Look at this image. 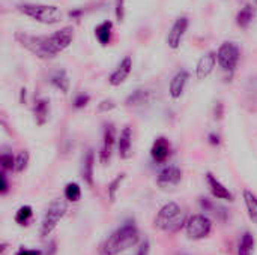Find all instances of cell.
I'll list each match as a JSON object with an SVG mask.
<instances>
[{
  "label": "cell",
  "mask_w": 257,
  "mask_h": 255,
  "mask_svg": "<svg viewBox=\"0 0 257 255\" xmlns=\"http://www.w3.org/2000/svg\"><path fill=\"white\" fill-rule=\"evenodd\" d=\"M0 180H2V186H0V192H2V195H5V194H8V191H9V185H8V180H6V176H5V171L0 174Z\"/></svg>",
  "instance_id": "8d00e7d4"
},
{
  "label": "cell",
  "mask_w": 257,
  "mask_h": 255,
  "mask_svg": "<svg viewBox=\"0 0 257 255\" xmlns=\"http://www.w3.org/2000/svg\"><path fill=\"white\" fill-rule=\"evenodd\" d=\"M18 11L26 17L41 23V24H57L62 20V12L57 6L53 5H38V3H23L18 5Z\"/></svg>",
  "instance_id": "3957f363"
},
{
  "label": "cell",
  "mask_w": 257,
  "mask_h": 255,
  "mask_svg": "<svg viewBox=\"0 0 257 255\" xmlns=\"http://www.w3.org/2000/svg\"><path fill=\"white\" fill-rule=\"evenodd\" d=\"M241 57L239 47L233 42H224L217 51V62L220 68L226 72H233Z\"/></svg>",
  "instance_id": "52a82bcc"
},
{
  "label": "cell",
  "mask_w": 257,
  "mask_h": 255,
  "mask_svg": "<svg viewBox=\"0 0 257 255\" xmlns=\"http://www.w3.org/2000/svg\"><path fill=\"white\" fill-rule=\"evenodd\" d=\"M0 165L3 168V171L15 170V158L11 153H3L0 156Z\"/></svg>",
  "instance_id": "1f68e13d"
},
{
  "label": "cell",
  "mask_w": 257,
  "mask_h": 255,
  "mask_svg": "<svg viewBox=\"0 0 257 255\" xmlns=\"http://www.w3.org/2000/svg\"><path fill=\"white\" fill-rule=\"evenodd\" d=\"M15 39L21 47L29 50L32 54H35L39 59H53L56 54L50 47L48 36H35L29 33H17Z\"/></svg>",
  "instance_id": "5b68a950"
},
{
  "label": "cell",
  "mask_w": 257,
  "mask_h": 255,
  "mask_svg": "<svg viewBox=\"0 0 257 255\" xmlns=\"http://www.w3.org/2000/svg\"><path fill=\"white\" fill-rule=\"evenodd\" d=\"M209 143L214 144V146H218L220 144V137L217 134H209Z\"/></svg>",
  "instance_id": "ab89813d"
},
{
  "label": "cell",
  "mask_w": 257,
  "mask_h": 255,
  "mask_svg": "<svg viewBox=\"0 0 257 255\" xmlns=\"http://www.w3.org/2000/svg\"><path fill=\"white\" fill-rule=\"evenodd\" d=\"M17 255H42V251H39V249H20Z\"/></svg>",
  "instance_id": "f35d334b"
},
{
  "label": "cell",
  "mask_w": 257,
  "mask_h": 255,
  "mask_svg": "<svg viewBox=\"0 0 257 255\" xmlns=\"http://www.w3.org/2000/svg\"><path fill=\"white\" fill-rule=\"evenodd\" d=\"M65 198L71 203H77L81 198V188L77 182H69L65 186Z\"/></svg>",
  "instance_id": "4316f807"
},
{
  "label": "cell",
  "mask_w": 257,
  "mask_h": 255,
  "mask_svg": "<svg viewBox=\"0 0 257 255\" xmlns=\"http://www.w3.org/2000/svg\"><path fill=\"white\" fill-rule=\"evenodd\" d=\"M114 14H116V20L119 23H122L123 18H125V0H116Z\"/></svg>",
  "instance_id": "e575fe53"
},
{
  "label": "cell",
  "mask_w": 257,
  "mask_h": 255,
  "mask_svg": "<svg viewBox=\"0 0 257 255\" xmlns=\"http://www.w3.org/2000/svg\"><path fill=\"white\" fill-rule=\"evenodd\" d=\"M242 198H244V203H245V209H247L248 218L254 224H257V195L253 194L251 191L245 189L242 192Z\"/></svg>",
  "instance_id": "d4e9b609"
},
{
  "label": "cell",
  "mask_w": 257,
  "mask_h": 255,
  "mask_svg": "<svg viewBox=\"0 0 257 255\" xmlns=\"http://www.w3.org/2000/svg\"><path fill=\"white\" fill-rule=\"evenodd\" d=\"M21 102H26V89H21Z\"/></svg>",
  "instance_id": "60d3db41"
},
{
  "label": "cell",
  "mask_w": 257,
  "mask_h": 255,
  "mask_svg": "<svg viewBox=\"0 0 257 255\" xmlns=\"http://www.w3.org/2000/svg\"><path fill=\"white\" fill-rule=\"evenodd\" d=\"M114 108H116V104L111 99H104L98 104V113H108Z\"/></svg>",
  "instance_id": "836d02e7"
},
{
  "label": "cell",
  "mask_w": 257,
  "mask_h": 255,
  "mask_svg": "<svg viewBox=\"0 0 257 255\" xmlns=\"http://www.w3.org/2000/svg\"><path fill=\"white\" fill-rule=\"evenodd\" d=\"M206 183H208V188L214 198L224 200V201H233V194L212 173H206Z\"/></svg>",
  "instance_id": "5bb4252c"
},
{
  "label": "cell",
  "mask_w": 257,
  "mask_h": 255,
  "mask_svg": "<svg viewBox=\"0 0 257 255\" xmlns=\"http://www.w3.org/2000/svg\"><path fill=\"white\" fill-rule=\"evenodd\" d=\"M245 92H247V96H248L250 102L257 104V75L248 78L247 86H245Z\"/></svg>",
  "instance_id": "f546056e"
},
{
  "label": "cell",
  "mask_w": 257,
  "mask_h": 255,
  "mask_svg": "<svg viewBox=\"0 0 257 255\" xmlns=\"http://www.w3.org/2000/svg\"><path fill=\"white\" fill-rule=\"evenodd\" d=\"M152 99V92L148 89H137L134 90L125 101L126 107H133V108H139V107H145L151 102Z\"/></svg>",
  "instance_id": "d6986e66"
},
{
  "label": "cell",
  "mask_w": 257,
  "mask_h": 255,
  "mask_svg": "<svg viewBox=\"0 0 257 255\" xmlns=\"http://www.w3.org/2000/svg\"><path fill=\"white\" fill-rule=\"evenodd\" d=\"M89 102H90V96L86 95V93H80L74 99V107L75 108H84Z\"/></svg>",
  "instance_id": "d6a6232c"
},
{
  "label": "cell",
  "mask_w": 257,
  "mask_h": 255,
  "mask_svg": "<svg viewBox=\"0 0 257 255\" xmlns=\"http://www.w3.org/2000/svg\"><path fill=\"white\" fill-rule=\"evenodd\" d=\"M50 83L53 87H56L57 90H60L63 95H66L69 92V87H71V81H69V77L66 74V71L63 69H57L51 74L50 77Z\"/></svg>",
  "instance_id": "ffe728a7"
},
{
  "label": "cell",
  "mask_w": 257,
  "mask_h": 255,
  "mask_svg": "<svg viewBox=\"0 0 257 255\" xmlns=\"http://www.w3.org/2000/svg\"><path fill=\"white\" fill-rule=\"evenodd\" d=\"M93 170H95V153L92 149H89L83 156V165H81V177L89 186H93V180H95Z\"/></svg>",
  "instance_id": "ac0fdd59"
},
{
  "label": "cell",
  "mask_w": 257,
  "mask_h": 255,
  "mask_svg": "<svg viewBox=\"0 0 257 255\" xmlns=\"http://www.w3.org/2000/svg\"><path fill=\"white\" fill-rule=\"evenodd\" d=\"M190 74L185 69H181L179 72L175 74V77L170 80V86H169V93L173 99H179L185 90V86L188 83Z\"/></svg>",
  "instance_id": "2e32d148"
},
{
  "label": "cell",
  "mask_w": 257,
  "mask_h": 255,
  "mask_svg": "<svg viewBox=\"0 0 257 255\" xmlns=\"http://www.w3.org/2000/svg\"><path fill=\"white\" fill-rule=\"evenodd\" d=\"M199 203H200V207H202L203 212H211V213H214L217 218H220L221 221H226V219H227V209H224L223 206L214 203V201L209 200V198H200Z\"/></svg>",
  "instance_id": "603a6c76"
},
{
  "label": "cell",
  "mask_w": 257,
  "mask_h": 255,
  "mask_svg": "<svg viewBox=\"0 0 257 255\" xmlns=\"http://www.w3.org/2000/svg\"><path fill=\"white\" fill-rule=\"evenodd\" d=\"M215 65H217V53H214V51L206 53L205 56H202V59H200V60H199V63H197V68H196V77H197L199 80H205V78H208V77L212 74V71H214Z\"/></svg>",
  "instance_id": "9a60e30c"
},
{
  "label": "cell",
  "mask_w": 257,
  "mask_h": 255,
  "mask_svg": "<svg viewBox=\"0 0 257 255\" xmlns=\"http://www.w3.org/2000/svg\"><path fill=\"white\" fill-rule=\"evenodd\" d=\"M125 177H126V174L122 173V174L116 176V179H113L111 183L108 185V198H110L111 203H114V201L117 200V194H119V191H120V186H122Z\"/></svg>",
  "instance_id": "83f0119b"
},
{
  "label": "cell",
  "mask_w": 257,
  "mask_h": 255,
  "mask_svg": "<svg viewBox=\"0 0 257 255\" xmlns=\"http://www.w3.org/2000/svg\"><path fill=\"white\" fill-rule=\"evenodd\" d=\"M56 251H57V248H56V242L53 240V242H50V243L47 245V248L42 251V255H56Z\"/></svg>",
  "instance_id": "74e56055"
},
{
  "label": "cell",
  "mask_w": 257,
  "mask_h": 255,
  "mask_svg": "<svg viewBox=\"0 0 257 255\" xmlns=\"http://www.w3.org/2000/svg\"><path fill=\"white\" fill-rule=\"evenodd\" d=\"M131 71H133V59L130 56H126L120 60L117 68L111 72V75L108 77V83L111 86H120L130 77Z\"/></svg>",
  "instance_id": "7c38bea8"
},
{
  "label": "cell",
  "mask_w": 257,
  "mask_h": 255,
  "mask_svg": "<svg viewBox=\"0 0 257 255\" xmlns=\"http://www.w3.org/2000/svg\"><path fill=\"white\" fill-rule=\"evenodd\" d=\"M68 212V203L62 198H56L50 203V206L45 210V215L42 218L41 222V236L42 237H48L56 227L59 225V222L63 219V216Z\"/></svg>",
  "instance_id": "277c9868"
},
{
  "label": "cell",
  "mask_w": 257,
  "mask_h": 255,
  "mask_svg": "<svg viewBox=\"0 0 257 255\" xmlns=\"http://www.w3.org/2000/svg\"><path fill=\"white\" fill-rule=\"evenodd\" d=\"M181 180H182V171H181V168H178L175 165H169V167H164L158 173L157 185L161 189H170V188L178 186L181 183Z\"/></svg>",
  "instance_id": "30bf717a"
},
{
  "label": "cell",
  "mask_w": 257,
  "mask_h": 255,
  "mask_svg": "<svg viewBox=\"0 0 257 255\" xmlns=\"http://www.w3.org/2000/svg\"><path fill=\"white\" fill-rule=\"evenodd\" d=\"M114 144H116V129H114V125L113 123H107L104 126L102 143H101V149H99V162L102 165H107L110 162Z\"/></svg>",
  "instance_id": "ba28073f"
},
{
  "label": "cell",
  "mask_w": 257,
  "mask_h": 255,
  "mask_svg": "<svg viewBox=\"0 0 257 255\" xmlns=\"http://www.w3.org/2000/svg\"><path fill=\"white\" fill-rule=\"evenodd\" d=\"M131 149H133V131L130 126H125L117 138V150L119 156L122 159H128L131 156Z\"/></svg>",
  "instance_id": "e0dca14e"
},
{
  "label": "cell",
  "mask_w": 257,
  "mask_h": 255,
  "mask_svg": "<svg viewBox=\"0 0 257 255\" xmlns=\"http://www.w3.org/2000/svg\"><path fill=\"white\" fill-rule=\"evenodd\" d=\"M170 153H172L170 141H169L166 137H158V138L154 141L152 149H151V156H152V159H154L157 164H164V162L170 158Z\"/></svg>",
  "instance_id": "4fadbf2b"
},
{
  "label": "cell",
  "mask_w": 257,
  "mask_h": 255,
  "mask_svg": "<svg viewBox=\"0 0 257 255\" xmlns=\"http://www.w3.org/2000/svg\"><path fill=\"white\" fill-rule=\"evenodd\" d=\"M72 39H74V30H72V27H63V29L51 33V35H48L50 47H51V50L54 51L56 56L60 51L66 50L72 44Z\"/></svg>",
  "instance_id": "9c48e42d"
},
{
  "label": "cell",
  "mask_w": 257,
  "mask_h": 255,
  "mask_svg": "<svg viewBox=\"0 0 257 255\" xmlns=\"http://www.w3.org/2000/svg\"><path fill=\"white\" fill-rule=\"evenodd\" d=\"M32 216H33L32 207L30 206H21L15 213V222L18 225H27L29 221L32 219Z\"/></svg>",
  "instance_id": "f1b7e54d"
},
{
  "label": "cell",
  "mask_w": 257,
  "mask_h": 255,
  "mask_svg": "<svg viewBox=\"0 0 257 255\" xmlns=\"http://www.w3.org/2000/svg\"><path fill=\"white\" fill-rule=\"evenodd\" d=\"M33 113H35L36 125H38V126H44V125L47 123V120H48V113H50V102H48V99L39 98V99L35 102Z\"/></svg>",
  "instance_id": "44dd1931"
},
{
  "label": "cell",
  "mask_w": 257,
  "mask_h": 255,
  "mask_svg": "<svg viewBox=\"0 0 257 255\" xmlns=\"http://www.w3.org/2000/svg\"><path fill=\"white\" fill-rule=\"evenodd\" d=\"M212 231V221L202 213L193 215L185 222V233L193 240H202Z\"/></svg>",
  "instance_id": "8992f818"
},
{
  "label": "cell",
  "mask_w": 257,
  "mask_h": 255,
  "mask_svg": "<svg viewBox=\"0 0 257 255\" xmlns=\"http://www.w3.org/2000/svg\"><path fill=\"white\" fill-rule=\"evenodd\" d=\"M188 24H190V21H188L187 17H179L173 23V26H172V29H170V32L167 35V44H169L170 48L176 50V48L181 47V42H182V38H184L187 29H188Z\"/></svg>",
  "instance_id": "8fae6325"
},
{
  "label": "cell",
  "mask_w": 257,
  "mask_h": 255,
  "mask_svg": "<svg viewBox=\"0 0 257 255\" xmlns=\"http://www.w3.org/2000/svg\"><path fill=\"white\" fill-rule=\"evenodd\" d=\"M185 216H184V212L182 209L170 201V203H166L157 213L155 219H154V225L161 230V231H166V233H176L179 231L184 225H185Z\"/></svg>",
  "instance_id": "7a4b0ae2"
},
{
  "label": "cell",
  "mask_w": 257,
  "mask_h": 255,
  "mask_svg": "<svg viewBox=\"0 0 257 255\" xmlns=\"http://www.w3.org/2000/svg\"><path fill=\"white\" fill-rule=\"evenodd\" d=\"M111 35H113V23L111 21H102L96 29H95V36L98 39V42L101 45H108L111 41Z\"/></svg>",
  "instance_id": "7402d4cb"
},
{
  "label": "cell",
  "mask_w": 257,
  "mask_h": 255,
  "mask_svg": "<svg viewBox=\"0 0 257 255\" xmlns=\"http://www.w3.org/2000/svg\"><path fill=\"white\" fill-rule=\"evenodd\" d=\"M139 240H140L139 228L133 221H126L107 237V240L101 248V252L102 255H119L122 251L136 246Z\"/></svg>",
  "instance_id": "6da1fadb"
},
{
  "label": "cell",
  "mask_w": 257,
  "mask_h": 255,
  "mask_svg": "<svg viewBox=\"0 0 257 255\" xmlns=\"http://www.w3.org/2000/svg\"><path fill=\"white\" fill-rule=\"evenodd\" d=\"M151 254V242H149V239H145L143 242H142V245H140V248H139V251H137V254L136 255H149Z\"/></svg>",
  "instance_id": "d590c367"
},
{
  "label": "cell",
  "mask_w": 257,
  "mask_h": 255,
  "mask_svg": "<svg viewBox=\"0 0 257 255\" xmlns=\"http://www.w3.org/2000/svg\"><path fill=\"white\" fill-rule=\"evenodd\" d=\"M254 18V8L248 3L245 5L239 12H238V17H236V24L241 27V29H247L251 21Z\"/></svg>",
  "instance_id": "484cf974"
},
{
  "label": "cell",
  "mask_w": 257,
  "mask_h": 255,
  "mask_svg": "<svg viewBox=\"0 0 257 255\" xmlns=\"http://www.w3.org/2000/svg\"><path fill=\"white\" fill-rule=\"evenodd\" d=\"M256 246V239L250 231H245L238 243V255H253Z\"/></svg>",
  "instance_id": "cb8c5ba5"
},
{
  "label": "cell",
  "mask_w": 257,
  "mask_h": 255,
  "mask_svg": "<svg viewBox=\"0 0 257 255\" xmlns=\"http://www.w3.org/2000/svg\"><path fill=\"white\" fill-rule=\"evenodd\" d=\"M29 152H26V150H23V152H20L18 155H17V158H15V171L17 173H23L26 168H27V165H29Z\"/></svg>",
  "instance_id": "4dcf8cb0"
}]
</instances>
